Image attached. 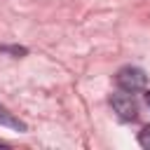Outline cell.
I'll return each mask as SVG.
<instances>
[{"label": "cell", "mask_w": 150, "mask_h": 150, "mask_svg": "<svg viewBox=\"0 0 150 150\" xmlns=\"http://www.w3.org/2000/svg\"><path fill=\"white\" fill-rule=\"evenodd\" d=\"M138 143H141L143 148H150V124L143 127V131L138 134Z\"/></svg>", "instance_id": "4"}, {"label": "cell", "mask_w": 150, "mask_h": 150, "mask_svg": "<svg viewBox=\"0 0 150 150\" xmlns=\"http://www.w3.org/2000/svg\"><path fill=\"white\" fill-rule=\"evenodd\" d=\"M110 105H112V110L122 117V120H127V122H131V120H136L138 117V103H136V98L131 96V91H117V94H112L110 96Z\"/></svg>", "instance_id": "2"}, {"label": "cell", "mask_w": 150, "mask_h": 150, "mask_svg": "<svg viewBox=\"0 0 150 150\" xmlns=\"http://www.w3.org/2000/svg\"><path fill=\"white\" fill-rule=\"evenodd\" d=\"M0 124L2 127H9V129H16V131H28L26 122H21L14 112H9L5 105H0Z\"/></svg>", "instance_id": "3"}, {"label": "cell", "mask_w": 150, "mask_h": 150, "mask_svg": "<svg viewBox=\"0 0 150 150\" xmlns=\"http://www.w3.org/2000/svg\"><path fill=\"white\" fill-rule=\"evenodd\" d=\"M115 82H117V87H120V89H124V91H131V94H134V91L145 89V84H148V75H145V70H143V68L124 66V68H120V70H117Z\"/></svg>", "instance_id": "1"}, {"label": "cell", "mask_w": 150, "mask_h": 150, "mask_svg": "<svg viewBox=\"0 0 150 150\" xmlns=\"http://www.w3.org/2000/svg\"><path fill=\"white\" fill-rule=\"evenodd\" d=\"M0 52H7V54H14V56H23L28 49L26 47H0Z\"/></svg>", "instance_id": "5"}, {"label": "cell", "mask_w": 150, "mask_h": 150, "mask_svg": "<svg viewBox=\"0 0 150 150\" xmlns=\"http://www.w3.org/2000/svg\"><path fill=\"white\" fill-rule=\"evenodd\" d=\"M145 101H148V105H150V91H148V94H145Z\"/></svg>", "instance_id": "6"}]
</instances>
